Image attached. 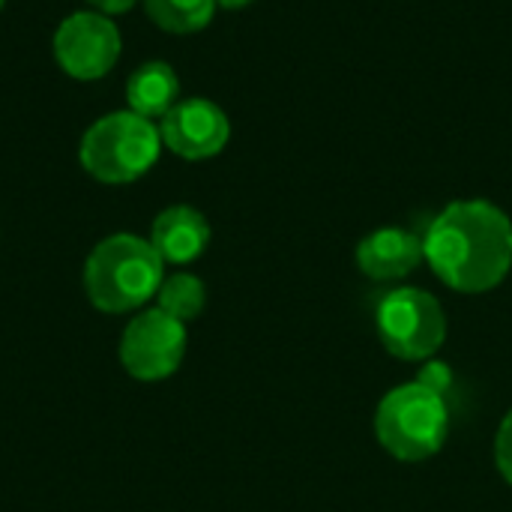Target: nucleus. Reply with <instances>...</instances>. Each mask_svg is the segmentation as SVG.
<instances>
[{"mask_svg": "<svg viewBox=\"0 0 512 512\" xmlns=\"http://www.w3.org/2000/svg\"><path fill=\"white\" fill-rule=\"evenodd\" d=\"M423 258L462 294H486L512 270V222L492 201H453L423 234Z\"/></svg>", "mask_w": 512, "mask_h": 512, "instance_id": "nucleus-1", "label": "nucleus"}, {"mask_svg": "<svg viewBox=\"0 0 512 512\" xmlns=\"http://www.w3.org/2000/svg\"><path fill=\"white\" fill-rule=\"evenodd\" d=\"M162 279L165 261L150 240L135 234L105 237L84 264V294L99 312L108 315L135 312L156 300Z\"/></svg>", "mask_w": 512, "mask_h": 512, "instance_id": "nucleus-2", "label": "nucleus"}, {"mask_svg": "<svg viewBox=\"0 0 512 512\" xmlns=\"http://www.w3.org/2000/svg\"><path fill=\"white\" fill-rule=\"evenodd\" d=\"M450 432V408L444 393L420 378L390 390L375 411V435L399 462L432 459Z\"/></svg>", "mask_w": 512, "mask_h": 512, "instance_id": "nucleus-3", "label": "nucleus"}, {"mask_svg": "<svg viewBox=\"0 0 512 512\" xmlns=\"http://www.w3.org/2000/svg\"><path fill=\"white\" fill-rule=\"evenodd\" d=\"M162 150L153 120L135 111H114L96 120L81 138V165L99 183H132L144 177Z\"/></svg>", "mask_w": 512, "mask_h": 512, "instance_id": "nucleus-4", "label": "nucleus"}, {"mask_svg": "<svg viewBox=\"0 0 512 512\" xmlns=\"http://www.w3.org/2000/svg\"><path fill=\"white\" fill-rule=\"evenodd\" d=\"M378 339L387 354L405 363L429 360L447 339V315L438 297L423 288H396L375 309Z\"/></svg>", "mask_w": 512, "mask_h": 512, "instance_id": "nucleus-5", "label": "nucleus"}, {"mask_svg": "<svg viewBox=\"0 0 512 512\" xmlns=\"http://www.w3.org/2000/svg\"><path fill=\"white\" fill-rule=\"evenodd\" d=\"M186 324L159 306L138 312L120 339V363L135 381H165L186 357Z\"/></svg>", "mask_w": 512, "mask_h": 512, "instance_id": "nucleus-6", "label": "nucleus"}, {"mask_svg": "<svg viewBox=\"0 0 512 512\" xmlns=\"http://www.w3.org/2000/svg\"><path fill=\"white\" fill-rule=\"evenodd\" d=\"M54 57L60 69L78 81L108 75L120 57V30L102 12H75L54 33Z\"/></svg>", "mask_w": 512, "mask_h": 512, "instance_id": "nucleus-7", "label": "nucleus"}, {"mask_svg": "<svg viewBox=\"0 0 512 512\" xmlns=\"http://www.w3.org/2000/svg\"><path fill=\"white\" fill-rule=\"evenodd\" d=\"M162 144L180 159H210L225 150L231 138L228 114L210 99H183L159 123Z\"/></svg>", "mask_w": 512, "mask_h": 512, "instance_id": "nucleus-8", "label": "nucleus"}, {"mask_svg": "<svg viewBox=\"0 0 512 512\" xmlns=\"http://www.w3.org/2000/svg\"><path fill=\"white\" fill-rule=\"evenodd\" d=\"M423 261V237L396 225L366 234L357 246V267L363 270V276L378 282L405 279Z\"/></svg>", "mask_w": 512, "mask_h": 512, "instance_id": "nucleus-9", "label": "nucleus"}, {"mask_svg": "<svg viewBox=\"0 0 512 512\" xmlns=\"http://www.w3.org/2000/svg\"><path fill=\"white\" fill-rule=\"evenodd\" d=\"M150 243L165 264H192L210 246V222L201 210L174 204L156 216Z\"/></svg>", "mask_w": 512, "mask_h": 512, "instance_id": "nucleus-10", "label": "nucleus"}, {"mask_svg": "<svg viewBox=\"0 0 512 512\" xmlns=\"http://www.w3.org/2000/svg\"><path fill=\"white\" fill-rule=\"evenodd\" d=\"M177 96H180L177 72L162 60H150V63L138 66L126 81L129 111H135L147 120L165 117L177 105Z\"/></svg>", "mask_w": 512, "mask_h": 512, "instance_id": "nucleus-11", "label": "nucleus"}, {"mask_svg": "<svg viewBox=\"0 0 512 512\" xmlns=\"http://www.w3.org/2000/svg\"><path fill=\"white\" fill-rule=\"evenodd\" d=\"M144 9L168 33H195L213 21L216 0H144Z\"/></svg>", "mask_w": 512, "mask_h": 512, "instance_id": "nucleus-12", "label": "nucleus"}, {"mask_svg": "<svg viewBox=\"0 0 512 512\" xmlns=\"http://www.w3.org/2000/svg\"><path fill=\"white\" fill-rule=\"evenodd\" d=\"M204 303H207V288L192 273H171L162 279L156 291V306L183 324L198 318L204 312Z\"/></svg>", "mask_w": 512, "mask_h": 512, "instance_id": "nucleus-13", "label": "nucleus"}, {"mask_svg": "<svg viewBox=\"0 0 512 512\" xmlns=\"http://www.w3.org/2000/svg\"><path fill=\"white\" fill-rule=\"evenodd\" d=\"M495 465H498L501 477L512 486V411L504 417L498 438H495Z\"/></svg>", "mask_w": 512, "mask_h": 512, "instance_id": "nucleus-14", "label": "nucleus"}, {"mask_svg": "<svg viewBox=\"0 0 512 512\" xmlns=\"http://www.w3.org/2000/svg\"><path fill=\"white\" fill-rule=\"evenodd\" d=\"M99 12H108V15H114V12H126V9H132L138 0H90Z\"/></svg>", "mask_w": 512, "mask_h": 512, "instance_id": "nucleus-15", "label": "nucleus"}, {"mask_svg": "<svg viewBox=\"0 0 512 512\" xmlns=\"http://www.w3.org/2000/svg\"><path fill=\"white\" fill-rule=\"evenodd\" d=\"M252 0H216V6H225V9H243L249 6Z\"/></svg>", "mask_w": 512, "mask_h": 512, "instance_id": "nucleus-16", "label": "nucleus"}, {"mask_svg": "<svg viewBox=\"0 0 512 512\" xmlns=\"http://www.w3.org/2000/svg\"><path fill=\"white\" fill-rule=\"evenodd\" d=\"M3 3H6V0H0V9H3Z\"/></svg>", "mask_w": 512, "mask_h": 512, "instance_id": "nucleus-17", "label": "nucleus"}]
</instances>
